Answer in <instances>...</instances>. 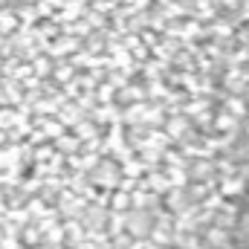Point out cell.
I'll return each instance as SVG.
<instances>
[{"label":"cell","mask_w":249,"mask_h":249,"mask_svg":"<svg viewBox=\"0 0 249 249\" xmlns=\"http://www.w3.org/2000/svg\"><path fill=\"white\" fill-rule=\"evenodd\" d=\"M0 249H249V0H0Z\"/></svg>","instance_id":"obj_1"}]
</instances>
